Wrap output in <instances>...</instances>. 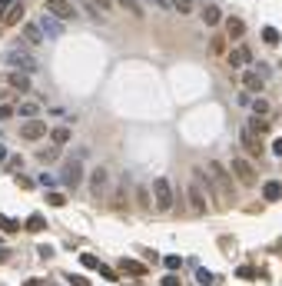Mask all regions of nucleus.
I'll use <instances>...</instances> for the list:
<instances>
[{
    "label": "nucleus",
    "instance_id": "1",
    "mask_svg": "<svg viewBox=\"0 0 282 286\" xmlns=\"http://www.w3.org/2000/svg\"><path fill=\"white\" fill-rule=\"evenodd\" d=\"M83 157L76 153V157H67L63 160V170H60V183L67 186V190H76V186L83 183Z\"/></svg>",
    "mask_w": 282,
    "mask_h": 286
},
{
    "label": "nucleus",
    "instance_id": "2",
    "mask_svg": "<svg viewBox=\"0 0 282 286\" xmlns=\"http://www.w3.org/2000/svg\"><path fill=\"white\" fill-rule=\"evenodd\" d=\"M4 60H7V67H10V70H24V73H37V70H40V60L33 57L30 50H24V47L4 53Z\"/></svg>",
    "mask_w": 282,
    "mask_h": 286
},
{
    "label": "nucleus",
    "instance_id": "3",
    "mask_svg": "<svg viewBox=\"0 0 282 286\" xmlns=\"http://www.w3.org/2000/svg\"><path fill=\"white\" fill-rule=\"evenodd\" d=\"M206 170H209V177H213V183H216V190L223 193V197H232V190H236V186H232V170H226L223 163H206Z\"/></svg>",
    "mask_w": 282,
    "mask_h": 286
},
{
    "label": "nucleus",
    "instance_id": "4",
    "mask_svg": "<svg viewBox=\"0 0 282 286\" xmlns=\"http://www.w3.org/2000/svg\"><path fill=\"white\" fill-rule=\"evenodd\" d=\"M153 203H156V210H169L173 206V186H169L166 177L153 180Z\"/></svg>",
    "mask_w": 282,
    "mask_h": 286
},
{
    "label": "nucleus",
    "instance_id": "5",
    "mask_svg": "<svg viewBox=\"0 0 282 286\" xmlns=\"http://www.w3.org/2000/svg\"><path fill=\"white\" fill-rule=\"evenodd\" d=\"M110 190V166H96L93 173H90V197L103 200Z\"/></svg>",
    "mask_w": 282,
    "mask_h": 286
},
{
    "label": "nucleus",
    "instance_id": "6",
    "mask_svg": "<svg viewBox=\"0 0 282 286\" xmlns=\"http://www.w3.org/2000/svg\"><path fill=\"white\" fill-rule=\"evenodd\" d=\"M229 170H232V177H236L239 183H246V186H252V183L259 180L256 166H252L249 160H243V157H236V160H232V163H229Z\"/></svg>",
    "mask_w": 282,
    "mask_h": 286
},
{
    "label": "nucleus",
    "instance_id": "7",
    "mask_svg": "<svg viewBox=\"0 0 282 286\" xmlns=\"http://www.w3.org/2000/svg\"><path fill=\"white\" fill-rule=\"evenodd\" d=\"M186 197H189V206H193V210L199 213V216H203V213H209V203H206V190H203V186L196 183V180H193V183H189Z\"/></svg>",
    "mask_w": 282,
    "mask_h": 286
},
{
    "label": "nucleus",
    "instance_id": "8",
    "mask_svg": "<svg viewBox=\"0 0 282 286\" xmlns=\"http://www.w3.org/2000/svg\"><path fill=\"white\" fill-rule=\"evenodd\" d=\"M47 13H53L56 20H76V7L70 0H47Z\"/></svg>",
    "mask_w": 282,
    "mask_h": 286
},
{
    "label": "nucleus",
    "instance_id": "9",
    "mask_svg": "<svg viewBox=\"0 0 282 286\" xmlns=\"http://www.w3.org/2000/svg\"><path fill=\"white\" fill-rule=\"evenodd\" d=\"M37 27L44 30V37H50V40H56V37H63V24L53 17V13H44V17L37 20Z\"/></svg>",
    "mask_w": 282,
    "mask_h": 286
},
{
    "label": "nucleus",
    "instance_id": "10",
    "mask_svg": "<svg viewBox=\"0 0 282 286\" xmlns=\"http://www.w3.org/2000/svg\"><path fill=\"white\" fill-rule=\"evenodd\" d=\"M44 134H47V123L40 120V117H37V120H33V117H27V123L20 127V137H24V140H40Z\"/></svg>",
    "mask_w": 282,
    "mask_h": 286
},
{
    "label": "nucleus",
    "instance_id": "11",
    "mask_svg": "<svg viewBox=\"0 0 282 286\" xmlns=\"http://www.w3.org/2000/svg\"><path fill=\"white\" fill-rule=\"evenodd\" d=\"M226 60H229V67L243 70L246 64H252V53H249V47H236V50H229V53H226Z\"/></svg>",
    "mask_w": 282,
    "mask_h": 286
},
{
    "label": "nucleus",
    "instance_id": "12",
    "mask_svg": "<svg viewBox=\"0 0 282 286\" xmlns=\"http://www.w3.org/2000/svg\"><path fill=\"white\" fill-rule=\"evenodd\" d=\"M7 83H10L13 90H20V93H30V73H24V70L7 73Z\"/></svg>",
    "mask_w": 282,
    "mask_h": 286
},
{
    "label": "nucleus",
    "instance_id": "13",
    "mask_svg": "<svg viewBox=\"0 0 282 286\" xmlns=\"http://www.w3.org/2000/svg\"><path fill=\"white\" fill-rule=\"evenodd\" d=\"M243 143H246V150H249L252 157H266V153H263V140H259V134H252L249 127L243 130Z\"/></svg>",
    "mask_w": 282,
    "mask_h": 286
},
{
    "label": "nucleus",
    "instance_id": "14",
    "mask_svg": "<svg viewBox=\"0 0 282 286\" xmlns=\"http://www.w3.org/2000/svg\"><path fill=\"white\" fill-rule=\"evenodd\" d=\"M243 87L249 90V93H259V90L266 87V77H259V73H249V70H246V73H243Z\"/></svg>",
    "mask_w": 282,
    "mask_h": 286
},
{
    "label": "nucleus",
    "instance_id": "15",
    "mask_svg": "<svg viewBox=\"0 0 282 286\" xmlns=\"http://www.w3.org/2000/svg\"><path fill=\"white\" fill-rule=\"evenodd\" d=\"M203 24H209V27L223 24V10L216 4H206V7H203Z\"/></svg>",
    "mask_w": 282,
    "mask_h": 286
},
{
    "label": "nucleus",
    "instance_id": "16",
    "mask_svg": "<svg viewBox=\"0 0 282 286\" xmlns=\"http://www.w3.org/2000/svg\"><path fill=\"white\" fill-rule=\"evenodd\" d=\"M246 127H249L252 134L266 137V134H269V117H256V113H252V117H249V123H246Z\"/></svg>",
    "mask_w": 282,
    "mask_h": 286
},
{
    "label": "nucleus",
    "instance_id": "17",
    "mask_svg": "<svg viewBox=\"0 0 282 286\" xmlns=\"http://www.w3.org/2000/svg\"><path fill=\"white\" fill-rule=\"evenodd\" d=\"M24 40H27V44H44L47 37H44V30H40L37 24H27L24 27Z\"/></svg>",
    "mask_w": 282,
    "mask_h": 286
},
{
    "label": "nucleus",
    "instance_id": "18",
    "mask_svg": "<svg viewBox=\"0 0 282 286\" xmlns=\"http://www.w3.org/2000/svg\"><path fill=\"white\" fill-rule=\"evenodd\" d=\"M226 33H229L232 40H239V37L246 33V24H243L239 17H229V20H226Z\"/></svg>",
    "mask_w": 282,
    "mask_h": 286
},
{
    "label": "nucleus",
    "instance_id": "19",
    "mask_svg": "<svg viewBox=\"0 0 282 286\" xmlns=\"http://www.w3.org/2000/svg\"><path fill=\"white\" fill-rule=\"evenodd\" d=\"M116 266L123 270V273H130V276H143L146 273V266H143V263H136V260H119Z\"/></svg>",
    "mask_w": 282,
    "mask_h": 286
},
{
    "label": "nucleus",
    "instance_id": "20",
    "mask_svg": "<svg viewBox=\"0 0 282 286\" xmlns=\"http://www.w3.org/2000/svg\"><path fill=\"white\" fill-rule=\"evenodd\" d=\"M263 197L269 200V203L282 200V183H276V180H272V183H266V186H263Z\"/></svg>",
    "mask_w": 282,
    "mask_h": 286
},
{
    "label": "nucleus",
    "instance_id": "21",
    "mask_svg": "<svg viewBox=\"0 0 282 286\" xmlns=\"http://www.w3.org/2000/svg\"><path fill=\"white\" fill-rule=\"evenodd\" d=\"M50 137H53V143H56V146H63V143H70V137H73V134H70V127H53V130H50Z\"/></svg>",
    "mask_w": 282,
    "mask_h": 286
},
{
    "label": "nucleus",
    "instance_id": "22",
    "mask_svg": "<svg viewBox=\"0 0 282 286\" xmlns=\"http://www.w3.org/2000/svg\"><path fill=\"white\" fill-rule=\"evenodd\" d=\"M249 110H252L256 117H269V113H272L269 100H249Z\"/></svg>",
    "mask_w": 282,
    "mask_h": 286
},
{
    "label": "nucleus",
    "instance_id": "23",
    "mask_svg": "<svg viewBox=\"0 0 282 286\" xmlns=\"http://www.w3.org/2000/svg\"><path fill=\"white\" fill-rule=\"evenodd\" d=\"M20 226H24L20 220H13V216H4V213H0V230H4V233H17Z\"/></svg>",
    "mask_w": 282,
    "mask_h": 286
},
{
    "label": "nucleus",
    "instance_id": "24",
    "mask_svg": "<svg viewBox=\"0 0 282 286\" xmlns=\"http://www.w3.org/2000/svg\"><path fill=\"white\" fill-rule=\"evenodd\" d=\"M263 40L269 47H279V40H282V33L276 30V27H263Z\"/></svg>",
    "mask_w": 282,
    "mask_h": 286
},
{
    "label": "nucleus",
    "instance_id": "25",
    "mask_svg": "<svg viewBox=\"0 0 282 286\" xmlns=\"http://www.w3.org/2000/svg\"><path fill=\"white\" fill-rule=\"evenodd\" d=\"M119 7H123L126 13H133V17H143V7H139V0H116Z\"/></svg>",
    "mask_w": 282,
    "mask_h": 286
},
{
    "label": "nucleus",
    "instance_id": "26",
    "mask_svg": "<svg viewBox=\"0 0 282 286\" xmlns=\"http://www.w3.org/2000/svg\"><path fill=\"white\" fill-rule=\"evenodd\" d=\"M24 226L30 230V233H37V230H44V226H47V220H44L40 213H33V216H27V223H24Z\"/></svg>",
    "mask_w": 282,
    "mask_h": 286
},
{
    "label": "nucleus",
    "instance_id": "27",
    "mask_svg": "<svg viewBox=\"0 0 282 286\" xmlns=\"http://www.w3.org/2000/svg\"><path fill=\"white\" fill-rule=\"evenodd\" d=\"M37 183H40V186H44V190H53V186H56V183H60V180H56V177H53V173H40V177H37Z\"/></svg>",
    "mask_w": 282,
    "mask_h": 286
},
{
    "label": "nucleus",
    "instance_id": "28",
    "mask_svg": "<svg viewBox=\"0 0 282 286\" xmlns=\"http://www.w3.org/2000/svg\"><path fill=\"white\" fill-rule=\"evenodd\" d=\"M20 117H40V103H33V100H27L24 107H20Z\"/></svg>",
    "mask_w": 282,
    "mask_h": 286
},
{
    "label": "nucleus",
    "instance_id": "29",
    "mask_svg": "<svg viewBox=\"0 0 282 286\" xmlns=\"http://www.w3.org/2000/svg\"><path fill=\"white\" fill-rule=\"evenodd\" d=\"M196 280H199L203 286H209V283H216V276H213V273H209V270H206V266H196Z\"/></svg>",
    "mask_w": 282,
    "mask_h": 286
},
{
    "label": "nucleus",
    "instance_id": "30",
    "mask_svg": "<svg viewBox=\"0 0 282 286\" xmlns=\"http://www.w3.org/2000/svg\"><path fill=\"white\" fill-rule=\"evenodd\" d=\"M163 266H166V270H179V266H183V256L166 253V256H163Z\"/></svg>",
    "mask_w": 282,
    "mask_h": 286
},
{
    "label": "nucleus",
    "instance_id": "31",
    "mask_svg": "<svg viewBox=\"0 0 282 286\" xmlns=\"http://www.w3.org/2000/svg\"><path fill=\"white\" fill-rule=\"evenodd\" d=\"M80 263H83L87 270H100V260H96L93 253H80Z\"/></svg>",
    "mask_w": 282,
    "mask_h": 286
},
{
    "label": "nucleus",
    "instance_id": "32",
    "mask_svg": "<svg viewBox=\"0 0 282 286\" xmlns=\"http://www.w3.org/2000/svg\"><path fill=\"white\" fill-rule=\"evenodd\" d=\"M223 50H226L223 37H213V44H209V53H213V57H223Z\"/></svg>",
    "mask_w": 282,
    "mask_h": 286
},
{
    "label": "nucleus",
    "instance_id": "33",
    "mask_svg": "<svg viewBox=\"0 0 282 286\" xmlns=\"http://www.w3.org/2000/svg\"><path fill=\"white\" fill-rule=\"evenodd\" d=\"M173 10H179V13H193V0H173Z\"/></svg>",
    "mask_w": 282,
    "mask_h": 286
},
{
    "label": "nucleus",
    "instance_id": "34",
    "mask_svg": "<svg viewBox=\"0 0 282 286\" xmlns=\"http://www.w3.org/2000/svg\"><path fill=\"white\" fill-rule=\"evenodd\" d=\"M67 283L70 286H90V280H87V276H80V273H67Z\"/></svg>",
    "mask_w": 282,
    "mask_h": 286
},
{
    "label": "nucleus",
    "instance_id": "35",
    "mask_svg": "<svg viewBox=\"0 0 282 286\" xmlns=\"http://www.w3.org/2000/svg\"><path fill=\"white\" fill-rule=\"evenodd\" d=\"M47 203H50V206H63V193H56V190H47Z\"/></svg>",
    "mask_w": 282,
    "mask_h": 286
},
{
    "label": "nucleus",
    "instance_id": "36",
    "mask_svg": "<svg viewBox=\"0 0 282 286\" xmlns=\"http://www.w3.org/2000/svg\"><path fill=\"white\" fill-rule=\"evenodd\" d=\"M56 153H60L56 146H47V150L40 153V160H44V163H53V160H56Z\"/></svg>",
    "mask_w": 282,
    "mask_h": 286
},
{
    "label": "nucleus",
    "instance_id": "37",
    "mask_svg": "<svg viewBox=\"0 0 282 286\" xmlns=\"http://www.w3.org/2000/svg\"><path fill=\"white\" fill-rule=\"evenodd\" d=\"M20 17H24V7H20V4H13V10H10V17H7V20H10V24H17Z\"/></svg>",
    "mask_w": 282,
    "mask_h": 286
},
{
    "label": "nucleus",
    "instance_id": "38",
    "mask_svg": "<svg viewBox=\"0 0 282 286\" xmlns=\"http://www.w3.org/2000/svg\"><path fill=\"white\" fill-rule=\"evenodd\" d=\"M236 276H243V280H252V276H256V270H252V266H239Z\"/></svg>",
    "mask_w": 282,
    "mask_h": 286
},
{
    "label": "nucleus",
    "instance_id": "39",
    "mask_svg": "<svg viewBox=\"0 0 282 286\" xmlns=\"http://www.w3.org/2000/svg\"><path fill=\"white\" fill-rule=\"evenodd\" d=\"M100 276H103V280H116V270H113V266H103V263H100Z\"/></svg>",
    "mask_w": 282,
    "mask_h": 286
},
{
    "label": "nucleus",
    "instance_id": "40",
    "mask_svg": "<svg viewBox=\"0 0 282 286\" xmlns=\"http://www.w3.org/2000/svg\"><path fill=\"white\" fill-rule=\"evenodd\" d=\"M269 153H276V157H282V137H279V140H272V146H269Z\"/></svg>",
    "mask_w": 282,
    "mask_h": 286
},
{
    "label": "nucleus",
    "instance_id": "41",
    "mask_svg": "<svg viewBox=\"0 0 282 286\" xmlns=\"http://www.w3.org/2000/svg\"><path fill=\"white\" fill-rule=\"evenodd\" d=\"M37 253H40V256H44V260H50V256H53V246H47V243H44V246H40V250H37Z\"/></svg>",
    "mask_w": 282,
    "mask_h": 286
},
{
    "label": "nucleus",
    "instance_id": "42",
    "mask_svg": "<svg viewBox=\"0 0 282 286\" xmlns=\"http://www.w3.org/2000/svg\"><path fill=\"white\" fill-rule=\"evenodd\" d=\"M93 4H96V7H100V10H103V13H107V10H110V7H113V0H93Z\"/></svg>",
    "mask_w": 282,
    "mask_h": 286
},
{
    "label": "nucleus",
    "instance_id": "43",
    "mask_svg": "<svg viewBox=\"0 0 282 286\" xmlns=\"http://www.w3.org/2000/svg\"><path fill=\"white\" fill-rule=\"evenodd\" d=\"M163 286H183V283L176 280V276H169V273H166V276H163Z\"/></svg>",
    "mask_w": 282,
    "mask_h": 286
},
{
    "label": "nucleus",
    "instance_id": "44",
    "mask_svg": "<svg viewBox=\"0 0 282 286\" xmlns=\"http://www.w3.org/2000/svg\"><path fill=\"white\" fill-rule=\"evenodd\" d=\"M7 117H13V107H0V120H7Z\"/></svg>",
    "mask_w": 282,
    "mask_h": 286
},
{
    "label": "nucleus",
    "instance_id": "45",
    "mask_svg": "<svg viewBox=\"0 0 282 286\" xmlns=\"http://www.w3.org/2000/svg\"><path fill=\"white\" fill-rule=\"evenodd\" d=\"M153 4H156V7H163V10H169V7H173V0H153Z\"/></svg>",
    "mask_w": 282,
    "mask_h": 286
},
{
    "label": "nucleus",
    "instance_id": "46",
    "mask_svg": "<svg viewBox=\"0 0 282 286\" xmlns=\"http://www.w3.org/2000/svg\"><path fill=\"white\" fill-rule=\"evenodd\" d=\"M24 286H47V283H44V280H27Z\"/></svg>",
    "mask_w": 282,
    "mask_h": 286
},
{
    "label": "nucleus",
    "instance_id": "47",
    "mask_svg": "<svg viewBox=\"0 0 282 286\" xmlns=\"http://www.w3.org/2000/svg\"><path fill=\"white\" fill-rule=\"evenodd\" d=\"M4 260H10V253H7V250L0 246V263H4Z\"/></svg>",
    "mask_w": 282,
    "mask_h": 286
},
{
    "label": "nucleus",
    "instance_id": "48",
    "mask_svg": "<svg viewBox=\"0 0 282 286\" xmlns=\"http://www.w3.org/2000/svg\"><path fill=\"white\" fill-rule=\"evenodd\" d=\"M13 4H17V0H0V7H13Z\"/></svg>",
    "mask_w": 282,
    "mask_h": 286
},
{
    "label": "nucleus",
    "instance_id": "49",
    "mask_svg": "<svg viewBox=\"0 0 282 286\" xmlns=\"http://www.w3.org/2000/svg\"><path fill=\"white\" fill-rule=\"evenodd\" d=\"M0 160H7V146L4 143H0Z\"/></svg>",
    "mask_w": 282,
    "mask_h": 286
},
{
    "label": "nucleus",
    "instance_id": "50",
    "mask_svg": "<svg viewBox=\"0 0 282 286\" xmlns=\"http://www.w3.org/2000/svg\"><path fill=\"white\" fill-rule=\"evenodd\" d=\"M0 13H4V7H0Z\"/></svg>",
    "mask_w": 282,
    "mask_h": 286
}]
</instances>
